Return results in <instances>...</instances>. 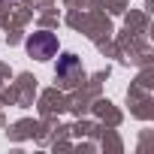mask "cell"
<instances>
[{"label": "cell", "mask_w": 154, "mask_h": 154, "mask_svg": "<svg viewBox=\"0 0 154 154\" xmlns=\"http://www.w3.org/2000/svg\"><path fill=\"white\" fill-rule=\"evenodd\" d=\"M27 51L36 57V60H48L54 51H57V39L51 33H33L27 39Z\"/></svg>", "instance_id": "obj_1"}, {"label": "cell", "mask_w": 154, "mask_h": 154, "mask_svg": "<svg viewBox=\"0 0 154 154\" xmlns=\"http://www.w3.org/2000/svg\"><path fill=\"white\" fill-rule=\"evenodd\" d=\"M79 69V57L75 54H63V60L57 63V75H63V79H69V75Z\"/></svg>", "instance_id": "obj_2"}]
</instances>
